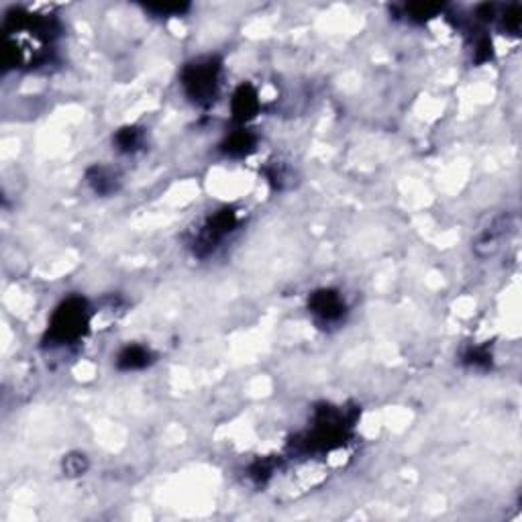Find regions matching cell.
<instances>
[{
  "label": "cell",
  "instance_id": "ba28073f",
  "mask_svg": "<svg viewBox=\"0 0 522 522\" xmlns=\"http://www.w3.org/2000/svg\"><path fill=\"white\" fill-rule=\"evenodd\" d=\"M115 141H117L119 151H122V153H133V151H137L141 145H143V133H141L137 127H125V129H121L117 133Z\"/></svg>",
  "mask_w": 522,
  "mask_h": 522
},
{
  "label": "cell",
  "instance_id": "7a4b0ae2",
  "mask_svg": "<svg viewBox=\"0 0 522 522\" xmlns=\"http://www.w3.org/2000/svg\"><path fill=\"white\" fill-rule=\"evenodd\" d=\"M182 86L190 101L196 104H212L221 88V63L212 58L188 63L182 72Z\"/></svg>",
  "mask_w": 522,
  "mask_h": 522
},
{
  "label": "cell",
  "instance_id": "52a82bcc",
  "mask_svg": "<svg viewBox=\"0 0 522 522\" xmlns=\"http://www.w3.org/2000/svg\"><path fill=\"white\" fill-rule=\"evenodd\" d=\"M88 184L92 186L96 194H110L113 190H117V174L102 165L92 167L88 172Z\"/></svg>",
  "mask_w": 522,
  "mask_h": 522
},
{
  "label": "cell",
  "instance_id": "4fadbf2b",
  "mask_svg": "<svg viewBox=\"0 0 522 522\" xmlns=\"http://www.w3.org/2000/svg\"><path fill=\"white\" fill-rule=\"evenodd\" d=\"M504 27L508 29V31H512V33H516L518 29H521V23H522V13L518 6H512L510 11H506L504 13Z\"/></svg>",
  "mask_w": 522,
  "mask_h": 522
},
{
  "label": "cell",
  "instance_id": "3957f363",
  "mask_svg": "<svg viewBox=\"0 0 522 522\" xmlns=\"http://www.w3.org/2000/svg\"><path fill=\"white\" fill-rule=\"evenodd\" d=\"M237 227V212L231 208H222L219 212H215L210 219L200 227V231L196 233L194 239V251L206 255L210 251H215V247Z\"/></svg>",
  "mask_w": 522,
  "mask_h": 522
},
{
  "label": "cell",
  "instance_id": "7c38bea8",
  "mask_svg": "<svg viewBox=\"0 0 522 522\" xmlns=\"http://www.w3.org/2000/svg\"><path fill=\"white\" fill-rule=\"evenodd\" d=\"M88 469V459L80 453H72L63 459V471L68 476H82Z\"/></svg>",
  "mask_w": 522,
  "mask_h": 522
},
{
  "label": "cell",
  "instance_id": "6da1fadb",
  "mask_svg": "<svg viewBox=\"0 0 522 522\" xmlns=\"http://www.w3.org/2000/svg\"><path fill=\"white\" fill-rule=\"evenodd\" d=\"M90 322L88 304L82 298H68L56 308L49 322V341L51 345H72L84 337Z\"/></svg>",
  "mask_w": 522,
  "mask_h": 522
},
{
  "label": "cell",
  "instance_id": "5b68a950",
  "mask_svg": "<svg viewBox=\"0 0 522 522\" xmlns=\"http://www.w3.org/2000/svg\"><path fill=\"white\" fill-rule=\"evenodd\" d=\"M231 108H233V117L239 122H247L249 119H253L260 110V96H257L255 88L249 84H243L241 88H237V92L233 94Z\"/></svg>",
  "mask_w": 522,
  "mask_h": 522
},
{
  "label": "cell",
  "instance_id": "8fae6325",
  "mask_svg": "<svg viewBox=\"0 0 522 522\" xmlns=\"http://www.w3.org/2000/svg\"><path fill=\"white\" fill-rule=\"evenodd\" d=\"M188 4L182 2H155V4H147V11L155 13L158 17H180L188 11Z\"/></svg>",
  "mask_w": 522,
  "mask_h": 522
},
{
  "label": "cell",
  "instance_id": "9c48e42d",
  "mask_svg": "<svg viewBox=\"0 0 522 522\" xmlns=\"http://www.w3.org/2000/svg\"><path fill=\"white\" fill-rule=\"evenodd\" d=\"M253 145H255V139H253V135H249L247 131H237V133H233L227 143H224V149H227V153L229 155H247L251 149H253Z\"/></svg>",
  "mask_w": 522,
  "mask_h": 522
},
{
  "label": "cell",
  "instance_id": "30bf717a",
  "mask_svg": "<svg viewBox=\"0 0 522 522\" xmlns=\"http://www.w3.org/2000/svg\"><path fill=\"white\" fill-rule=\"evenodd\" d=\"M439 13H441L439 4H408L406 6L408 19L416 20V23H426L428 19L437 17Z\"/></svg>",
  "mask_w": 522,
  "mask_h": 522
},
{
  "label": "cell",
  "instance_id": "5bb4252c",
  "mask_svg": "<svg viewBox=\"0 0 522 522\" xmlns=\"http://www.w3.org/2000/svg\"><path fill=\"white\" fill-rule=\"evenodd\" d=\"M488 359H492L483 349H473V351H469L467 355H465V362L469 363L471 367H480V365H490Z\"/></svg>",
  "mask_w": 522,
  "mask_h": 522
},
{
  "label": "cell",
  "instance_id": "277c9868",
  "mask_svg": "<svg viewBox=\"0 0 522 522\" xmlns=\"http://www.w3.org/2000/svg\"><path fill=\"white\" fill-rule=\"evenodd\" d=\"M308 308L321 322H337L345 314V300L335 290H319L310 296Z\"/></svg>",
  "mask_w": 522,
  "mask_h": 522
},
{
  "label": "cell",
  "instance_id": "8992f818",
  "mask_svg": "<svg viewBox=\"0 0 522 522\" xmlns=\"http://www.w3.org/2000/svg\"><path fill=\"white\" fill-rule=\"evenodd\" d=\"M151 363V351L141 345H129L125 347L119 357H117V367L122 371H135L143 369Z\"/></svg>",
  "mask_w": 522,
  "mask_h": 522
}]
</instances>
